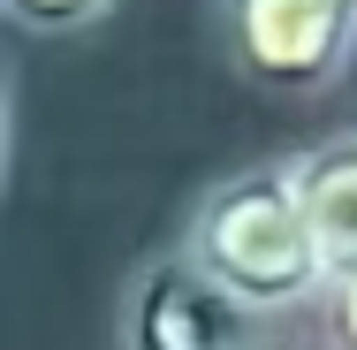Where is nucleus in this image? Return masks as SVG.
Wrapping results in <instances>:
<instances>
[{"mask_svg": "<svg viewBox=\"0 0 357 350\" xmlns=\"http://www.w3.org/2000/svg\"><path fill=\"white\" fill-rule=\"evenodd\" d=\"M183 251L251 312V320H289V312H319L327 297V251L312 236V213L296 198L289 160H259L220 175L213 191L183 221Z\"/></svg>", "mask_w": 357, "mask_h": 350, "instance_id": "f257e3e1", "label": "nucleus"}, {"mask_svg": "<svg viewBox=\"0 0 357 350\" xmlns=\"http://www.w3.org/2000/svg\"><path fill=\"white\" fill-rule=\"evenodd\" d=\"M220 46L243 84L312 99L357 61V0H220Z\"/></svg>", "mask_w": 357, "mask_h": 350, "instance_id": "f03ea898", "label": "nucleus"}, {"mask_svg": "<svg viewBox=\"0 0 357 350\" xmlns=\"http://www.w3.org/2000/svg\"><path fill=\"white\" fill-rule=\"evenodd\" d=\"M259 320L220 289L183 244L137 259L114 305V343L122 350H259Z\"/></svg>", "mask_w": 357, "mask_h": 350, "instance_id": "7ed1b4c3", "label": "nucleus"}, {"mask_svg": "<svg viewBox=\"0 0 357 350\" xmlns=\"http://www.w3.org/2000/svg\"><path fill=\"white\" fill-rule=\"evenodd\" d=\"M289 175H296V198L312 213V236H319L327 267L357 275V130L289 152Z\"/></svg>", "mask_w": 357, "mask_h": 350, "instance_id": "20e7f679", "label": "nucleus"}, {"mask_svg": "<svg viewBox=\"0 0 357 350\" xmlns=\"http://www.w3.org/2000/svg\"><path fill=\"white\" fill-rule=\"evenodd\" d=\"M0 8L31 38H76V31H91V23L114 15V0H0Z\"/></svg>", "mask_w": 357, "mask_h": 350, "instance_id": "39448f33", "label": "nucleus"}, {"mask_svg": "<svg viewBox=\"0 0 357 350\" xmlns=\"http://www.w3.org/2000/svg\"><path fill=\"white\" fill-rule=\"evenodd\" d=\"M319 343L327 350H357V275H335L327 282V297H319Z\"/></svg>", "mask_w": 357, "mask_h": 350, "instance_id": "423d86ee", "label": "nucleus"}, {"mask_svg": "<svg viewBox=\"0 0 357 350\" xmlns=\"http://www.w3.org/2000/svg\"><path fill=\"white\" fill-rule=\"evenodd\" d=\"M259 350H327V343H259Z\"/></svg>", "mask_w": 357, "mask_h": 350, "instance_id": "0eeeda50", "label": "nucleus"}]
</instances>
